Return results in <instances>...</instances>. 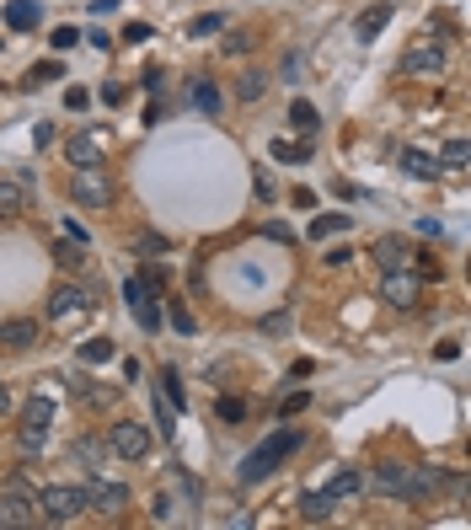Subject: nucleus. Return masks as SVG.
Masks as SVG:
<instances>
[{
  "instance_id": "1",
  "label": "nucleus",
  "mask_w": 471,
  "mask_h": 530,
  "mask_svg": "<svg viewBox=\"0 0 471 530\" xmlns=\"http://www.w3.org/2000/svg\"><path fill=\"white\" fill-rule=\"evenodd\" d=\"M300 445H306V429H273V434H268L247 461H241V488H257L263 477H273V472H279Z\"/></svg>"
},
{
  "instance_id": "2",
  "label": "nucleus",
  "mask_w": 471,
  "mask_h": 530,
  "mask_svg": "<svg viewBox=\"0 0 471 530\" xmlns=\"http://www.w3.org/2000/svg\"><path fill=\"white\" fill-rule=\"evenodd\" d=\"M48 429H54V397H48V391H38V397L21 408V429H16L21 456H38V450L48 445Z\"/></svg>"
},
{
  "instance_id": "3",
  "label": "nucleus",
  "mask_w": 471,
  "mask_h": 530,
  "mask_svg": "<svg viewBox=\"0 0 471 530\" xmlns=\"http://www.w3.org/2000/svg\"><path fill=\"white\" fill-rule=\"evenodd\" d=\"M80 515H86V488H59V483L38 488V520L70 526V520H80Z\"/></svg>"
},
{
  "instance_id": "4",
  "label": "nucleus",
  "mask_w": 471,
  "mask_h": 530,
  "mask_svg": "<svg viewBox=\"0 0 471 530\" xmlns=\"http://www.w3.org/2000/svg\"><path fill=\"white\" fill-rule=\"evenodd\" d=\"M0 526L5 530H21V526H38V493L27 488V477L16 472L0 493Z\"/></svg>"
},
{
  "instance_id": "5",
  "label": "nucleus",
  "mask_w": 471,
  "mask_h": 530,
  "mask_svg": "<svg viewBox=\"0 0 471 530\" xmlns=\"http://www.w3.org/2000/svg\"><path fill=\"white\" fill-rule=\"evenodd\" d=\"M402 75H413V80H434V75H445V43L440 38H413L408 43V54H402Z\"/></svg>"
},
{
  "instance_id": "6",
  "label": "nucleus",
  "mask_w": 471,
  "mask_h": 530,
  "mask_svg": "<svg viewBox=\"0 0 471 530\" xmlns=\"http://www.w3.org/2000/svg\"><path fill=\"white\" fill-rule=\"evenodd\" d=\"M70 198H75L80 209H107V204H113V177H107L102 166H75Z\"/></svg>"
},
{
  "instance_id": "7",
  "label": "nucleus",
  "mask_w": 471,
  "mask_h": 530,
  "mask_svg": "<svg viewBox=\"0 0 471 530\" xmlns=\"http://www.w3.org/2000/svg\"><path fill=\"white\" fill-rule=\"evenodd\" d=\"M123 306L134 311V322H139L145 332H161V306H156V284H150L145 273H134V279L123 284Z\"/></svg>"
},
{
  "instance_id": "8",
  "label": "nucleus",
  "mask_w": 471,
  "mask_h": 530,
  "mask_svg": "<svg viewBox=\"0 0 471 530\" xmlns=\"http://www.w3.org/2000/svg\"><path fill=\"white\" fill-rule=\"evenodd\" d=\"M445 477H450L445 467H408V472H402L397 499H402V504H429V499L445 488Z\"/></svg>"
},
{
  "instance_id": "9",
  "label": "nucleus",
  "mask_w": 471,
  "mask_h": 530,
  "mask_svg": "<svg viewBox=\"0 0 471 530\" xmlns=\"http://www.w3.org/2000/svg\"><path fill=\"white\" fill-rule=\"evenodd\" d=\"M418 295H424V279H418L413 268H391V273L381 279V300H386L391 311H413Z\"/></svg>"
},
{
  "instance_id": "10",
  "label": "nucleus",
  "mask_w": 471,
  "mask_h": 530,
  "mask_svg": "<svg viewBox=\"0 0 471 530\" xmlns=\"http://www.w3.org/2000/svg\"><path fill=\"white\" fill-rule=\"evenodd\" d=\"M107 450H113V456H123V461H145V456H150V429L123 418V424H113V429H107Z\"/></svg>"
},
{
  "instance_id": "11",
  "label": "nucleus",
  "mask_w": 471,
  "mask_h": 530,
  "mask_svg": "<svg viewBox=\"0 0 471 530\" xmlns=\"http://www.w3.org/2000/svg\"><path fill=\"white\" fill-rule=\"evenodd\" d=\"M86 509L113 520V515H123V509H129V488H123V483H113V477H91V483H86Z\"/></svg>"
},
{
  "instance_id": "12",
  "label": "nucleus",
  "mask_w": 471,
  "mask_h": 530,
  "mask_svg": "<svg viewBox=\"0 0 471 530\" xmlns=\"http://www.w3.org/2000/svg\"><path fill=\"white\" fill-rule=\"evenodd\" d=\"M91 311V295L80 284H54L48 290V322H70V316H86Z\"/></svg>"
},
{
  "instance_id": "13",
  "label": "nucleus",
  "mask_w": 471,
  "mask_h": 530,
  "mask_svg": "<svg viewBox=\"0 0 471 530\" xmlns=\"http://www.w3.org/2000/svg\"><path fill=\"white\" fill-rule=\"evenodd\" d=\"M27 349H38V322L32 316L0 322V354H27Z\"/></svg>"
},
{
  "instance_id": "14",
  "label": "nucleus",
  "mask_w": 471,
  "mask_h": 530,
  "mask_svg": "<svg viewBox=\"0 0 471 530\" xmlns=\"http://www.w3.org/2000/svg\"><path fill=\"white\" fill-rule=\"evenodd\" d=\"M413 257H418V247L402 241V236H381V241H375V263H381V273H391V268H413Z\"/></svg>"
},
{
  "instance_id": "15",
  "label": "nucleus",
  "mask_w": 471,
  "mask_h": 530,
  "mask_svg": "<svg viewBox=\"0 0 471 530\" xmlns=\"http://www.w3.org/2000/svg\"><path fill=\"white\" fill-rule=\"evenodd\" d=\"M402 472H408V461H381L375 472H365V493H375V499H397Z\"/></svg>"
},
{
  "instance_id": "16",
  "label": "nucleus",
  "mask_w": 471,
  "mask_h": 530,
  "mask_svg": "<svg viewBox=\"0 0 471 530\" xmlns=\"http://www.w3.org/2000/svg\"><path fill=\"white\" fill-rule=\"evenodd\" d=\"M386 27H391V0H381V5H370V11L354 16V38H359V43H375Z\"/></svg>"
},
{
  "instance_id": "17",
  "label": "nucleus",
  "mask_w": 471,
  "mask_h": 530,
  "mask_svg": "<svg viewBox=\"0 0 471 530\" xmlns=\"http://www.w3.org/2000/svg\"><path fill=\"white\" fill-rule=\"evenodd\" d=\"M38 21H43L38 0H5V27H11V32H32Z\"/></svg>"
},
{
  "instance_id": "18",
  "label": "nucleus",
  "mask_w": 471,
  "mask_h": 530,
  "mask_svg": "<svg viewBox=\"0 0 471 530\" xmlns=\"http://www.w3.org/2000/svg\"><path fill=\"white\" fill-rule=\"evenodd\" d=\"M188 102H193L198 113H209V118H214V113H220V86H214L209 75H193V86H188Z\"/></svg>"
},
{
  "instance_id": "19",
  "label": "nucleus",
  "mask_w": 471,
  "mask_h": 530,
  "mask_svg": "<svg viewBox=\"0 0 471 530\" xmlns=\"http://www.w3.org/2000/svg\"><path fill=\"white\" fill-rule=\"evenodd\" d=\"M27 209V182L21 177H5L0 182V220H16Z\"/></svg>"
},
{
  "instance_id": "20",
  "label": "nucleus",
  "mask_w": 471,
  "mask_h": 530,
  "mask_svg": "<svg viewBox=\"0 0 471 530\" xmlns=\"http://www.w3.org/2000/svg\"><path fill=\"white\" fill-rule=\"evenodd\" d=\"M64 150H70V166H102V145H97V134H75Z\"/></svg>"
},
{
  "instance_id": "21",
  "label": "nucleus",
  "mask_w": 471,
  "mask_h": 530,
  "mask_svg": "<svg viewBox=\"0 0 471 530\" xmlns=\"http://www.w3.org/2000/svg\"><path fill=\"white\" fill-rule=\"evenodd\" d=\"M129 252H134L139 263H156V257H166V252H172V241H166V236H156V231H139V236L129 241Z\"/></svg>"
},
{
  "instance_id": "22",
  "label": "nucleus",
  "mask_w": 471,
  "mask_h": 530,
  "mask_svg": "<svg viewBox=\"0 0 471 530\" xmlns=\"http://www.w3.org/2000/svg\"><path fill=\"white\" fill-rule=\"evenodd\" d=\"M354 493H365V472H354V467H343L332 483H327V499L332 504H343V499H354Z\"/></svg>"
},
{
  "instance_id": "23",
  "label": "nucleus",
  "mask_w": 471,
  "mask_h": 530,
  "mask_svg": "<svg viewBox=\"0 0 471 530\" xmlns=\"http://www.w3.org/2000/svg\"><path fill=\"white\" fill-rule=\"evenodd\" d=\"M290 129H300V134L311 139V134L322 129V113H316V107H311L306 97H295V102H290Z\"/></svg>"
},
{
  "instance_id": "24",
  "label": "nucleus",
  "mask_w": 471,
  "mask_h": 530,
  "mask_svg": "<svg viewBox=\"0 0 471 530\" xmlns=\"http://www.w3.org/2000/svg\"><path fill=\"white\" fill-rule=\"evenodd\" d=\"M156 381H161V402L182 413V408H188V391H182V375H177V365H166V370H161Z\"/></svg>"
},
{
  "instance_id": "25",
  "label": "nucleus",
  "mask_w": 471,
  "mask_h": 530,
  "mask_svg": "<svg viewBox=\"0 0 471 530\" xmlns=\"http://www.w3.org/2000/svg\"><path fill=\"white\" fill-rule=\"evenodd\" d=\"M70 456H75V467L97 472V467H102V456H107V445H102V440H91V434H80V440L70 445Z\"/></svg>"
},
{
  "instance_id": "26",
  "label": "nucleus",
  "mask_w": 471,
  "mask_h": 530,
  "mask_svg": "<svg viewBox=\"0 0 471 530\" xmlns=\"http://www.w3.org/2000/svg\"><path fill=\"white\" fill-rule=\"evenodd\" d=\"M332 509H338V504H332L327 493H306V499H300V520H306V526H322V520H332Z\"/></svg>"
},
{
  "instance_id": "27",
  "label": "nucleus",
  "mask_w": 471,
  "mask_h": 530,
  "mask_svg": "<svg viewBox=\"0 0 471 530\" xmlns=\"http://www.w3.org/2000/svg\"><path fill=\"white\" fill-rule=\"evenodd\" d=\"M268 150H273V161H290V166H306L311 161V139H300V145L295 139H273Z\"/></svg>"
},
{
  "instance_id": "28",
  "label": "nucleus",
  "mask_w": 471,
  "mask_h": 530,
  "mask_svg": "<svg viewBox=\"0 0 471 530\" xmlns=\"http://www.w3.org/2000/svg\"><path fill=\"white\" fill-rule=\"evenodd\" d=\"M263 91H268V75H263V70H247V75L236 80V102H247V107H252Z\"/></svg>"
},
{
  "instance_id": "29",
  "label": "nucleus",
  "mask_w": 471,
  "mask_h": 530,
  "mask_svg": "<svg viewBox=\"0 0 471 530\" xmlns=\"http://www.w3.org/2000/svg\"><path fill=\"white\" fill-rule=\"evenodd\" d=\"M402 166H408V177H418V182H429V177L440 172V161H434L429 150H408V156H402Z\"/></svg>"
},
{
  "instance_id": "30",
  "label": "nucleus",
  "mask_w": 471,
  "mask_h": 530,
  "mask_svg": "<svg viewBox=\"0 0 471 530\" xmlns=\"http://www.w3.org/2000/svg\"><path fill=\"white\" fill-rule=\"evenodd\" d=\"M54 263H59L64 273H80V268H86V247H80V241H59V247H54Z\"/></svg>"
},
{
  "instance_id": "31",
  "label": "nucleus",
  "mask_w": 471,
  "mask_h": 530,
  "mask_svg": "<svg viewBox=\"0 0 471 530\" xmlns=\"http://www.w3.org/2000/svg\"><path fill=\"white\" fill-rule=\"evenodd\" d=\"M214 32H225V16L220 11H204V16L188 21V38H214Z\"/></svg>"
},
{
  "instance_id": "32",
  "label": "nucleus",
  "mask_w": 471,
  "mask_h": 530,
  "mask_svg": "<svg viewBox=\"0 0 471 530\" xmlns=\"http://www.w3.org/2000/svg\"><path fill=\"white\" fill-rule=\"evenodd\" d=\"M338 231H349V215H316V220H311V241H327V236H338Z\"/></svg>"
},
{
  "instance_id": "33",
  "label": "nucleus",
  "mask_w": 471,
  "mask_h": 530,
  "mask_svg": "<svg viewBox=\"0 0 471 530\" xmlns=\"http://www.w3.org/2000/svg\"><path fill=\"white\" fill-rule=\"evenodd\" d=\"M467 161H471L467 139H445V145H440V166H450V172H461Z\"/></svg>"
},
{
  "instance_id": "34",
  "label": "nucleus",
  "mask_w": 471,
  "mask_h": 530,
  "mask_svg": "<svg viewBox=\"0 0 471 530\" xmlns=\"http://www.w3.org/2000/svg\"><path fill=\"white\" fill-rule=\"evenodd\" d=\"M59 75H64V64L48 59V64H32V70L21 75V86H48V80H59Z\"/></svg>"
},
{
  "instance_id": "35",
  "label": "nucleus",
  "mask_w": 471,
  "mask_h": 530,
  "mask_svg": "<svg viewBox=\"0 0 471 530\" xmlns=\"http://www.w3.org/2000/svg\"><path fill=\"white\" fill-rule=\"evenodd\" d=\"M107 359H113V343H107V338L80 343V365H91V370H97V365H107Z\"/></svg>"
},
{
  "instance_id": "36",
  "label": "nucleus",
  "mask_w": 471,
  "mask_h": 530,
  "mask_svg": "<svg viewBox=\"0 0 471 530\" xmlns=\"http://www.w3.org/2000/svg\"><path fill=\"white\" fill-rule=\"evenodd\" d=\"M214 418L241 424V418H247V402H241V397H220V402H214Z\"/></svg>"
},
{
  "instance_id": "37",
  "label": "nucleus",
  "mask_w": 471,
  "mask_h": 530,
  "mask_svg": "<svg viewBox=\"0 0 471 530\" xmlns=\"http://www.w3.org/2000/svg\"><path fill=\"white\" fill-rule=\"evenodd\" d=\"M48 43L64 54V48H75V43H80V32H75V27H54V32H48Z\"/></svg>"
},
{
  "instance_id": "38",
  "label": "nucleus",
  "mask_w": 471,
  "mask_h": 530,
  "mask_svg": "<svg viewBox=\"0 0 471 530\" xmlns=\"http://www.w3.org/2000/svg\"><path fill=\"white\" fill-rule=\"evenodd\" d=\"M252 48H257L252 32H231V38H225V54H252Z\"/></svg>"
},
{
  "instance_id": "39",
  "label": "nucleus",
  "mask_w": 471,
  "mask_h": 530,
  "mask_svg": "<svg viewBox=\"0 0 471 530\" xmlns=\"http://www.w3.org/2000/svg\"><path fill=\"white\" fill-rule=\"evenodd\" d=\"M172 327H177V332H193V311H188L177 295H172Z\"/></svg>"
},
{
  "instance_id": "40",
  "label": "nucleus",
  "mask_w": 471,
  "mask_h": 530,
  "mask_svg": "<svg viewBox=\"0 0 471 530\" xmlns=\"http://www.w3.org/2000/svg\"><path fill=\"white\" fill-rule=\"evenodd\" d=\"M306 408H311V391H290L279 413H284V418H295V413H306Z\"/></svg>"
},
{
  "instance_id": "41",
  "label": "nucleus",
  "mask_w": 471,
  "mask_h": 530,
  "mask_svg": "<svg viewBox=\"0 0 471 530\" xmlns=\"http://www.w3.org/2000/svg\"><path fill=\"white\" fill-rule=\"evenodd\" d=\"M156 429H161V434H166V440H172V434H177V418H172V408H166V402H161V397H156Z\"/></svg>"
},
{
  "instance_id": "42",
  "label": "nucleus",
  "mask_w": 471,
  "mask_h": 530,
  "mask_svg": "<svg viewBox=\"0 0 471 530\" xmlns=\"http://www.w3.org/2000/svg\"><path fill=\"white\" fill-rule=\"evenodd\" d=\"M118 38H129V43H145V38H156V27H150V21H129Z\"/></svg>"
},
{
  "instance_id": "43",
  "label": "nucleus",
  "mask_w": 471,
  "mask_h": 530,
  "mask_svg": "<svg viewBox=\"0 0 471 530\" xmlns=\"http://www.w3.org/2000/svg\"><path fill=\"white\" fill-rule=\"evenodd\" d=\"M252 188H257V198H263V204H268V198H279V182H273L268 172H257V182H252Z\"/></svg>"
},
{
  "instance_id": "44",
  "label": "nucleus",
  "mask_w": 471,
  "mask_h": 530,
  "mask_svg": "<svg viewBox=\"0 0 471 530\" xmlns=\"http://www.w3.org/2000/svg\"><path fill=\"white\" fill-rule=\"evenodd\" d=\"M263 236H268V241H284V247L295 241V231H290V225H279V220H268V225H263Z\"/></svg>"
},
{
  "instance_id": "45",
  "label": "nucleus",
  "mask_w": 471,
  "mask_h": 530,
  "mask_svg": "<svg viewBox=\"0 0 471 530\" xmlns=\"http://www.w3.org/2000/svg\"><path fill=\"white\" fill-rule=\"evenodd\" d=\"M279 75H284V80H300V54H284V64H279Z\"/></svg>"
},
{
  "instance_id": "46",
  "label": "nucleus",
  "mask_w": 471,
  "mask_h": 530,
  "mask_svg": "<svg viewBox=\"0 0 471 530\" xmlns=\"http://www.w3.org/2000/svg\"><path fill=\"white\" fill-rule=\"evenodd\" d=\"M64 107L80 113V107H86V86H70V91H64Z\"/></svg>"
},
{
  "instance_id": "47",
  "label": "nucleus",
  "mask_w": 471,
  "mask_h": 530,
  "mask_svg": "<svg viewBox=\"0 0 471 530\" xmlns=\"http://www.w3.org/2000/svg\"><path fill=\"white\" fill-rule=\"evenodd\" d=\"M290 327V311H273V316H263V332H284Z\"/></svg>"
},
{
  "instance_id": "48",
  "label": "nucleus",
  "mask_w": 471,
  "mask_h": 530,
  "mask_svg": "<svg viewBox=\"0 0 471 530\" xmlns=\"http://www.w3.org/2000/svg\"><path fill=\"white\" fill-rule=\"evenodd\" d=\"M32 145H54V123H38L32 129Z\"/></svg>"
},
{
  "instance_id": "49",
  "label": "nucleus",
  "mask_w": 471,
  "mask_h": 530,
  "mask_svg": "<svg viewBox=\"0 0 471 530\" xmlns=\"http://www.w3.org/2000/svg\"><path fill=\"white\" fill-rule=\"evenodd\" d=\"M11 402H16V397H11V386L0 381V413H11Z\"/></svg>"
}]
</instances>
